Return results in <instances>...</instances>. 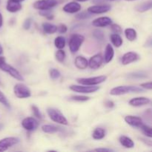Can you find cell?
I'll return each instance as SVG.
<instances>
[{"label": "cell", "instance_id": "cell-40", "mask_svg": "<svg viewBox=\"0 0 152 152\" xmlns=\"http://www.w3.org/2000/svg\"><path fill=\"white\" fill-rule=\"evenodd\" d=\"M31 24H32V19H31V18H28V19H26L25 20L22 27H23L24 29L28 31V30H29L30 28H31Z\"/></svg>", "mask_w": 152, "mask_h": 152}, {"label": "cell", "instance_id": "cell-3", "mask_svg": "<svg viewBox=\"0 0 152 152\" xmlns=\"http://www.w3.org/2000/svg\"><path fill=\"white\" fill-rule=\"evenodd\" d=\"M47 113L52 121L55 122V123H57L58 124L64 125V126L68 125V122L66 117L58 109L53 108H49L47 109Z\"/></svg>", "mask_w": 152, "mask_h": 152}, {"label": "cell", "instance_id": "cell-2", "mask_svg": "<svg viewBox=\"0 0 152 152\" xmlns=\"http://www.w3.org/2000/svg\"><path fill=\"white\" fill-rule=\"evenodd\" d=\"M0 69L8 74L9 75L11 76L13 78L17 80L18 81H24V77H22V74L13 66L6 63L5 58L3 56H0Z\"/></svg>", "mask_w": 152, "mask_h": 152}, {"label": "cell", "instance_id": "cell-7", "mask_svg": "<svg viewBox=\"0 0 152 152\" xmlns=\"http://www.w3.org/2000/svg\"><path fill=\"white\" fill-rule=\"evenodd\" d=\"M57 4V0H37L34 3L33 7L39 10H50Z\"/></svg>", "mask_w": 152, "mask_h": 152}, {"label": "cell", "instance_id": "cell-9", "mask_svg": "<svg viewBox=\"0 0 152 152\" xmlns=\"http://www.w3.org/2000/svg\"><path fill=\"white\" fill-rule=\"evenodd\" d=\"M19 142V139L15 137H5L0 140V152L5 151Z\"/></svg>", "mask_w": 152, "mask_h": 152}, {"label": "cell", "instance_id": "cell-34", "mask_svg": "<svg viewBox=\"0 0 152 152\" xmlns=\"http://www.w3.org/2000/svg\"><path fill=\"white\" fill-rule=\"evenodd\" d=\"M0 103L2 104V105H4V106H5L7 108H10V103H9L7 97H6V96L4 94V93H3L1 91H0Z\"/></svg>", "mask_w": 152, "mask_h": 152}, {"label": "cell", "instance_id": "cell-23", "mask_svg": "<svg viewBox=\"0 0 152 152\" xmlns=\"http://www.w3.org/2000/svg\"><path fill=\"white\" fill-rule=\"evenodd\" d=\"M42 29L46 34H53L57 31V26L48 22H44L42 24Z\"/></svg>", "mask_w": 152, "mask_h": 152}, {"label": "cell", "instance_id": "cell-43", "mask_svg": "<svg viewBox=\"0 0 152 152\" xmlns=\"http://www.w3.org/2000/svg\"><path fill=\"white\" fill-rule=\"evenodd\" d=\"M92 151H97V152H114V150L111 149V148H95V149L92 150Z\"/></svg>", "mask_w": 152, "mask_h": 152}, {"label": "cell", "instance_id": "cell-41", "mask_svg": "<svg viewBox=\"0 0 152 152\" xmlns=\"http://www.w3.org/2000/svg\"><path fill=\"white\" fill-rule=\"evenodd\" d=\"M57 31H59L60 34H65L68 31V28L64 24H61L59 27H57Z\"/></svg>", "mask_w": 152, "mask_h": 152}, {"label": "cell", "instance_id": "cell-19", "mask_svg": "<svg viewBox=\"0 0 152 152\" xmlns=\"http://www.w3.org/2000/svg\"><path fill=\"white\" fill-rule=\"evenodd\" d=\"M22 6L20 2H16V1H11V0H7V5H6V9L8 12L10 13H16L22 10Z\"/></svg>", "mask_w": 152, "mask_h": 152}, {"label": "cell", "instance_id": "cell-20", "mask_svg": "<svg viewBox=\"0 0 152 152\" xmlns=\"http://www.w3.org/2000/svg\"><path fill=\"white\" fill-rule=\"evenodd\" d=\"M74 65L78 69L84 70L88 66V61L83 56H78L74 60Z\"/></svg>", "mask_w": 152, "mask_h": 152}, {"label": "cell", "instance_id": "cell-5", "mask_svg": "<svg viewBox=\"0 0 152 152\" xmlns=\"http://www.w3.org/2000/svg\"><path fill=\"white\" fill-rule=\"evenodd\" d=\"M107 76L101 75L98 77H88V78H78L77 82L80 85L84 86H97L106 81Z\"/></svg>", "mask_w": 152, "mask_h": 152}, {"label": "cell", "instance_id": "cell-35", "mask_svg": "<svg viewBox=\"0 0 152 152\" xmlns=\"http://www.w3.org/2000/svg\"><path fill=\"white\" fill-rule=\"evenodd\" d=\"M49 75L52 80H56V79H59L60 77L61 74L59 70L56 69V68H51L49 71Z\"/></svg>", "mask_w": 152, "mask_h": 152}, {"label": "cell", "instance_id": "cell-25", "mask_svg": "<svg viewBox=\"0 0 152 152\" xmlns=\"http://www.w3.org/2000/svg\"><path fill=\"white\" fill-rule=\"evenodd\" d=\"M111 38V41L112 44L115 46L116 48H120L121 47L123 43V38L120 37V34H112L110 37Z\"/></svg>", "mask_w": 152, "mask_h": 152}, {"label": "cell", "instance_id": "cell-24", "mask_svg": "<svg viewBox=\"0 0 152 152\" xmlns=\"http://www.w3.org/2000/svg\"><path fill=\"white\" fill-rule=\"evenodd\" d=\"M105 130L102 128L99 127L94 129L92 134V137L96 140H99L105 137Z\"/></svg>", "mask_w": 152, "mask_h": 152}, {"label": "cell", "instance_id": "cell-29", "mask_svg": "<svg viewBox=\"0 0 152 152\" xmlns=\"http://www.w3.org/2000/svg\"><path fill=\"white\" fill-rule=\"evenodd\" d=\"M55 57L58 62H63L66 57V53L62 49H59V50H57L55 53Z\"/></svg>", "mask_w": 152, "mask_h": 152}, {"label": "cell", "instance_id": "cell-16", "mask_svg": "<svg viewBox=\"0 0 152 152\" xmlns=\"http://www.w3.org/2000/svg\"><path fill=\"white\" fill-rule=\"evenodd\" d=\"M81 4L77 1H71L64 5L62 10L68 13H75L81 10Z\"/></svg>", "mask_w": 152, "mask_h": 152}, {"label": "cell", "instance_id": "cell-8", "mask_svg": "<svg viewBox=\"0 0 152 152\" xmlns=\"http://www.w3.org/2000/svg\"><path fill=\"white\" fill-rule=\"evenodd\" d=\"M69 88L71 91L77 93L82 94H92L94 92L97 91L99 89V87H97L96 86H77V85H73L69 87Z\"/></svg>", "mask_w": 152, "mask_h": 152}, {"label": "cell", "instance_id": "cell-26", "mask_svg": "<svg viewBox=\"0 0 152 152\" xmlns=\"http://www.w3.org/2000/svg\"><path fill=\"white\" fill-rule=\"evenodd\" d=\"M60 130V128L53 126V125H43L42 126V131L47 134L56 133V132H59Z\"/></svg>", "mask_w": 152, "mask_h": 152}, {"label": "cell", "instance_id": "cell-28", "mask_svg": "<svg viewBox=\"0 0 152 152\" xmlns=\"http://www.w3.org/2000/svg\"><path fill=\"white\" fill-rule=\"evenodd\" d=\"M65 44H66V41L63 37L59 36L55 39L54 45L55 47L57 49H63L65 47Z\"/></svg>", "mask_w": 152, "mask_h": 152}, {"label": "cell", "instance_id": "cell-4", "mask_svg": "<svg viewBox=\"0 0 152 152\" xmlns=\"http://www.w3.org/2000/svg\"><path fill=\"white\" fill-rule=\"evenodd\" d=\"M85 41L84 36L74 34L71 36L69 40V49L72 53H77Z\"/></svg>", "mask_w": 152, "mask_h": 152}, {"label": "cell", "instance_id": "cell-14", "mask_svg": "<svg viewBox=\"0 0 152 152\" xmlns=\"http://www.w3.org/2000/svg\"><path fill=\"white\" fill-rule=\"evenodd\" d=\"M111 24H112V19L107 16L96 18L92 22V25L96 28H104V27L111 25Z\"/></svg>", "mask_w": 152, "mask_h": 152}, {"label": "cell", "instance_id": "cell-50", "mask_svg": "<svg viewBox=\"0 0 152 152\" xmlns=\"http://www.w3.org/2000/svg\"><path fill=\"white\" fill-rule=\"evenodd\" d=\"M0 4H1V0H0Z\"/></svg>", "mask_w": 152, "mask_h": 152}, {"label": "cell", "instance_id": "cell-10", "mask_svg": "<svg viewBox=\"0 0 152 152\" xmlns=\"http://www.w3.org/2000/svg\"><path fill=\"white\" fill-rule=\"evenodd\" d=\"M39 123L34 117H26L22 121V126L25 130L28 132L35 131L38 128Z\"/></svg>", "mask_w": 152, "mask_h": 152}, {"label": "cell", "instance_id": "cell-32", "mask_svg": "<svg viewBox=\"0 0 152 152\" xmlns=\"http://www.w3.org/2000/svg\"><path fill=\"white\" fill-rule=\"evenodd\" d=\"M71 99L73 101H76V102H86L90 99V97L83 96V95H74V96H71Z\"/></svg>", "mask_w": 152, "mask_h": 152}, {"label": "cell", "instance_id": "cell-17", "mask_svg": "<svg viewBox=\"0 0 152 152\" xmlns=\"http://www.w3.org/2000/svg\"><path fill=\"white\" fill-rule=\"evenodd\" d=\"M151 102V99L149 98L144 97V96H140V97H135L129 101V105L133 107H141L143 105H148Z\"/></svg>", "mask_w": 152, "mask_h": 152}, {"label": "cell", "instance_id": "cell-31", "mask_svg": "<svg viewBox=\"0 0 152 152\" xmlns=\"http://www.w3.org/2000/svg\"><path fill=\"white\" fill-rule=\"evenodd\" d=\"M92 16V13H89L88 11H83V12H80V13H77L76 15V18L80 20H82V19H89Z\"/></svg>", "mask_w": 152, "mask_h": 152}, {"label": "cell", "instance_id": "cell-6", "mask_svg": "<svg viewBox=\"0 0 152 152\" xmlns=\"http://www.w3.org/2000/svg\"><path fill=\"white\" fill-rule=\"evenodd\" d=\"M15 96L19 99L28 98L31 96V91L29 88L23 83H17L13 87Z\"/></svg>", "mask_w": 152, "mask_h": 152}, {"label": "cell", "instance_id": "cell-47", "mask_svg": "<svg viewBox=\"0 0 152 152\" xmlns=\"http://www.w3.org/2000/svg\"><path fill=\"white\" fill-rule=\"evenodd\" d=\"M77 1H80V2H85V1H89V0H76Z\"/></svg>", "mask_w": 152, "mask_h": 152}, {"label": "cell", "instance_id": "cell-36", "mask_svg": "<svg viewBox=\"0 0 152 152\" xmlns=\"http://www.w3.org/2000/svg\"><path fill=\"white\" fill-rule=\"evenodd\" d=\"M140 128L141 129H142V132H143V134L145 136L148 137L149 138H151V128L150 127V126H147V125L142 124V126H140Z\"/></svg>", "mask_w": 152, "mask_h": 152}, {"label": "cell", "instance_id": "cell-51", "mask_svg": "<svg viewBox=\"0 0 152 152\" xmlns=\"http://www.w3.org/2000/svg\"><path fill=\"white\" fill-rule=\"evenodd\" d=\"M0 85H1V83H0Z\"/></svg>", "mask_w": 152, "mask_h": 152}, {"label": "cell", "instance_id": "cell-38", "mask_svg": "<svg viewBox=\"0 0 152 152\" xmlns=\"http://www.w3.org/2000/svg\"><path fill=\"white\" fill-rule=\"evenodd\" d=\"M31 110H32V112L33 114H34V117L39 119V120H42V114H41L38 107H37L36 105H31Z\"/></svg>", "mask_w": 152, "mask_h": 152}, {"label": "cell", "instance_id": "cell-42", "mask_svg": "<svg viewBox=\"0 0 152 152\" xmlns=\"http://www.w3.org/2000/svg\"><path fill=\"white\" fill-rule=\"evenodd\" d=\"M140 87L143 89H146V90H151L152 86L151 82H148V83H144L140 84Z\"/></svg>", "mask_w": 152, "mask_h": 152}, {"label": "cell", "instance_id": "cell-49", "mask_svg": "<svg viewBox=\"0 0 152 152\" xmlns=\"http://www.w3.org/2000/svg\"><path fill=\"white\" fill-rule=\"evenodd\" d=\"M109 1H114V0H109ZM125 1H136V0H125Z\"/></svg>", "mask_w": 152, "mask_h": 152}, {"label": "cell", "instance_id": "cell-46", "mask_svg": "<svg viewBox=\"0 0 152 152\" xmlns=\"http://www.w3.org/2000/svg\"><path fill=\"white\" fill-rule=\"evenodd\" d=\"M2 53H3V48L2 47H1V44H0V55L2 54Z\"/></svg>", "mask_w": 152, "mask_h": 152}, {"label": "cell", "instance_id": "cell-33", "mask_svg": "<svg viewBox=\"0 0 152 152\" xmlns=\"http://www.w3.org/2000/svg\"><path fill=\"white\" fill-rule=\"evenodd\" d=\"M93 37H94L96 39L99 40V41H102L105 38V35H104L103 31H101V30H95L93 32Z\"/></svg>", "mask_w": 152, "mask_h": 152}, {"label": "cell", "instance_id": "cell-18", "mask_svg": "<svg viewBox=\"0 0 152 152\" xmlns=\"http://www.w3.org/2000/svg\"><path fill=\"white\" fill-rule=\"evenodd\" d=\"M114 56V50L113 48L112 45L111 44H108L105 47V53L103 56V62L105 63H109L111 61H112L113 58Z\"/></svg>", "mask_w": 152, "mask_h": 152}, {"label": "cell", "instance_id": "cell-22", "mask_svg": "<svg viewBox=\"0 0 152 152\" xmlns=\"http://www.w3.org/2000/svg\"><path fill=\"white\" fill-rule=\"evenodd\" d=\"M124 33L126 39L130 42L134 41L137 39V33L136 30H134V28H126V29L125 30Z\"/></svg>", "mask_w": 152, "mask_h": 152}, {"label": "cell", "instance_id": "cell-1", "mask_svg": "<svg viewBox=\"0 0 152 152\" xmlns=\"http://www.w3.org/2000/svg\"><path fill=\"white\" fill-rule=\"evenodd\" d=\"M143 91L144 89L142 88L141 87H137V86H121L113 88L111 90V91H110V94L112 95V96H121V95L127 94H138Z\"/></svg>", "mask_w": 152, "mask_h": 152}, {"label": "cell", "instance_id": "cell-44", "mask_svg": "<svg viewBox=\"0 0 152 152\" xmlns=\"http://www.w3.org/2000/svg\"><path fill=\"white\" fill-rule=\"evenodd\" d=\"M104 104H105V106L107 107V108H112L114 106V102H112V101H111V100H106Z\"/></svg>", "mask_w": 152, "mask_h": 152}, {"label": "cell", "instance_id": "cell-12", "mask_svg": "<svg viewBox=\"0 0 152 152\" xmlns=\"http://www.w3.org/2000/svg\"><path fill=\"white\" fill-rule=\"evenodd\" d=\"M140 59V56L138 53L134 51H129L125 53L121 59V62L123 65H127L129 64L134 62Z\"/></svg>", "mask_w": 152, "mask_h": 152}, {"label": "cell", "instance_id": "cell-13", "mask_svg": "<svg viewBox=\"0 0 152 152\" xmlns=\"http://www.w3.org/2000/svg\"><path fill=\"white\" fill-rule=\"evenodd\" d=\"M103 63V56L101 54H96L91 56L88 61V66L91 69H97Z\"/></svg>", "mask_w": 152, "mask_h": 152}, {"label": "cell", "instance_id": "cell-27", "mask_svg": "<svg viewBox=\"0 0 152 152\" xmlns=\"http://www.w3.org/2000/svg\"><path fill=\"white\" fill-rule=\"evenodd\" d=\"M152 2L151 1H146V2L142 3V4H139L138 6L136 7V10H137L138 12H140V13H143V12L148 11L151 8Z\"/></svg>", "mask_w": 152, "mask_h": 152}, {"label": "cell", "instance_id": "cell-39", "mask_svg": "<svg viewBox=\"0 0 152 152\" xmlns=\"http://www.w3.org/2000/svg\"><path fill=\"white\" fill-rule=\"evenodd\" d=\"M111 30L113 31V32L114 33V34H120L122 33V28L119 25H117V24H111Z\"/></svg>", "mask_w": 152, "mask_h": 152}, {"label": "cell", "instance_id": "cell-48", "mask_svg": "<svg viewBox=\"0 0 152 152\" xmlns=\"http://www.w3.org/2000/svg\"><path fill=\"white\" fill-rule=\"evenodd\" d=\"M11 1H16V2H22V1H24L25 0H11Z\"/></svg>", "mask_w": 152, "mask_h": 152}, {"label": "cell", "instance_id": "cell-21", "mask_svg": "<svg viewBox=\"0 0 152 152\" xmlns=\"http://www.w3.org/2000/svg\"><path fill=\"white\" fill-rule=\"evenodd\" d=\"M119 141H120V144L126 148H132L134 146V141L130 137H129L127 136H124V135L120 136Z\"/></svg>", "mask_w": 152, "mask_h": 152}, {"label": "cell", "instance_id": "cell-15", "mask_svg": "<svg viewBox=\"0 0 152 152\" xmlns=\"http://www.w3.org/2000/svg\"><path fill=\"white\" fill-rule=\"evenodd\" d=\"M124 120L127 124L132 126V127L140 128V126L143 124V122H142V119L140 117H137V116L128 115L125 117Z\"/></svg>", "mask_w": 152, "mask_h": 152}, {"label": "cell", "instance_id": "cell-45", "mask_svg": "<svg viewBox=\"0 0 152 152\" xmlns=\"http://www.w3.org/2000/svg\"><path fill=\"white\" fill-rule=\"evenodd\" d=\"M2 24H3V18H2V15L1 13H0V28L2 26Z\"/></svg>", "mask_w": 152, "mask_h": 152}, {"label": "cell", "instance_id": "cell-37", "mask_svg": "<svg viewBox=\"0 0 152 152\" xmlns=\"http://www.w3.org/2000/svg\"><path fill=\"white\" fill-rule=\"evenodd\" d=\"M39 13L42 16L45 17L46 19L48 20H51L53 19V13L50 12V10H39Z\"/></svg>", "mask_w": 152, "mask_h": 152}, {"label": "cell", "instance_id": "cell-11", "mask_svg": "<svg viewBox=\"0 0 152 152\" xmlns=\"http://www.w3.org/2000/svg\"><path fill=\"white\" fill-rule=\"evenodd\" d=\"M111 9V7L109 4H96L89 7L87 10L92 14H101L107 13Z\"/></svg>", "mask_w": 152, "mask_h": 152}, {"label": "cell", "instance_id": "cell-30", "mask_svg": "<svg viewBox=\"0 0 152 152\" xmlns=\"http://www.w3.org/2000/svg\"><path fill=\"white\" fill-rule=\"evenodd\" d=\"M128 77L129 78L132 79H143V78H147L148 76L146 74L143 72H134V73H131V74H128Z\"/></svg>", "mask_w": 152, "mask_h": 152}]
</instances>
